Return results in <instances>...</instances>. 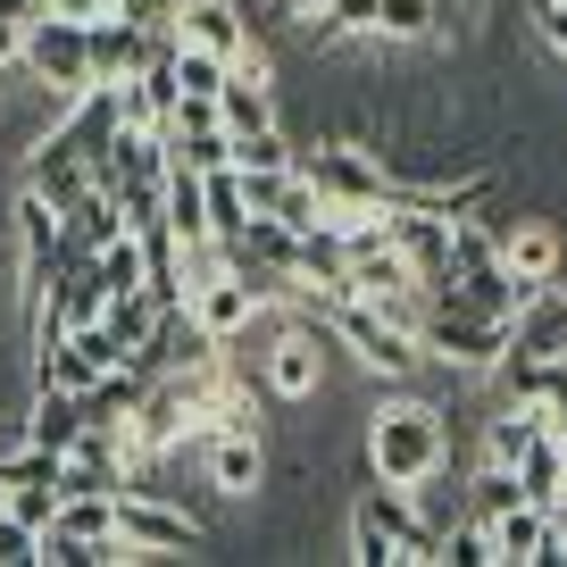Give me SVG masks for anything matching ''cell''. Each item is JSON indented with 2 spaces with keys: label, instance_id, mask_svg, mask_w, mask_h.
<instances>
[{
  "label": "cell",
  "instance_id": "f546056e",
  "mask_svg": "<svg viewBox=\"0 0 567 567\" xmlns=\"http://www.w3.org/2000/svg\"><path fill=\"white\" fill-rule=\"evenodd\" d=\"M25 59V18H0V75H18Z\"/></svg>",
  "mask_w": 567,
  "mask_h": 567
},
{
  "label": "cell",
  "instance_id": "7402d4cb",
  "mask_svg": "<svg viewBox=\"0 0 567 567\" xmlns=\"http://www.w3.org/2000/svg\"><path fill=\"white\" fill-rule=\"evenodd\" d=\"M167 159L193 167V176H209V167H234V134H226V125H184V134H167Z\"/></svg>",
  "mask_w": 567,
  "mask_h": 567
},
{
  "label": "cell",
  "instance_id": "4dcf8cb0",
  "mask_svg": "<svg viewBox=\"0 0 567 567\" xmlns=\"http://www.w3.org/2000/svg\"><path fill=\"white\" fill-rule=\"evenodd\" d=\"M34 9H59V18H101L109 0H34Z\"/></svg>",
  "mask_w": 567,
  "mask_h": 567
},
{
  "label": "cell",
  "instance_id": "5b68a950",
  "mask_svg": "<svg viewBox=\"0 0 567 567\" xmlns=\"http://www.w3.org/2000/svg\"><path fill=\"white\" fill-rule=\"evenodd\" d=\"M309 318H318L326 334H334L342 351L359 359V368L384 375V384H417L425 351H417V334H409V326L384 318V309H368V301H326V309H309Z\"/></svg>",
  "mask_w": 567,
  "mask_h": 567
},
{
  "label": "cell",
  "instance_id": "2e32d148",
  "mask_svg": "<svg viewBox=\"0 0 567 567\" xmlns=\"http://www.w3.org/2000/svg\"><path fill=\"white\" fill-rule=\"evenodd\" d=\"M559 493H567V434H559V425H543V434L517 451V501L559 509Z\"/></svg>",
  "mask_w": 567,
  "mask_h": 567
},
{
  "label": "cell",
  "instance_id": "cb8c5ba5",
  "mask_svg": "<svg viewBox=\"0 0 567 567\" xmlns=\"http://www.w3.org/2000/svg\"><path fill=\"white\" fill-rule=\"evenodd\" d=\"M0 567H42V526L0 509Z\"/></svg>",
  "mask_w": 567,
  "mask_h": 567
},
{
  "label": "cell",
  "instance_id": "52a82bcc",
  "mask_svg": "<svg viewBox=\"0 0 567 567\" xmlns=\"http://www.w3.org/2000/svg\"><path fill=\"white\" fill-rule=\"evenodd\" d=\"M184 309H193L200 334L234 342V334H250V318H267V309H284V301L267 292V284H250V276H234V267H217V276H200L193 292H184Z\"/></svg>",
  "mask_w": 567,
  "mask_h": 567
},
{
  "label": "cell",
  "instance_id": "6da1fadb",
  "mask_svg": "<svg viewBox=\"0 0 567 567\" xmlns=\"http://www.w3.org/2000/svg\"><path fill=\"white\" fill-rule=\"evenodd\" d=\"M443 460H451V417H443L434 401H417V392L375 401V417H368V476H375V484L409 493V484L434 476Z\"/></svg>",
  "mask_w": 567,
  "mask_h": 567
},
{
  "label": "cell",
  "instance_id": "4fadbf2b",
  "mask_svg": "<svg viewBox=\"0 0 567 567\" xmlns=\"http://www.w3.org/2000/svg\"><path fill=\"white\" fill-rule=\"evenodd\" d=\"M250 34H259V25H250L243 0H184V9H176V42H193V51H217L226 68L250 51Z\"/></svg>",
  "mask_w": 567,
  "mask_h": 567
},
{
  "label": "cell",
  "instance_id": "d6986e66",
  "mask_svg": "<svg viewBox=\"0 0 567 567\" xmlns=\"http://www.w3.org/2000/svg\"><path fill=\"white\" fill-rule=\"evenodd\" d=\"M75 434H84V401H75V392H59V384H34V392H25V443H42V451H59V460H68Z\"/></svg>",
  "mask_w": 567,
  "mask_h": 567
},
{
  "label": "cell",
  "instance_id": "484cf974",
  "mask_svg": "<svg viewBox=\"0 0 567 567\" xmlns=\"http://www.w3.org/2000/svg\"><path fill=\"white\" fill-rule=\"evenodd\" d=\"M234 176H243L250 217H276V209H284V193H292V167H276V176H250V167H234Z\"/></svg>",
  "mask_w": 567,
  "mask_h": 567
},
{
  "label": "cell",
  "instance_id": "4316f807",
  "mask_svg": "<svg viewBox=\"0 0 567 567\" xmlns=\"http://www.w3.org/2000/svg\"><path fill=\"white\" fill-rule=\"evenodd\" d=\"M59 509V484H9V517H25V526H51Z\"/></svg>",
  "mask_w": 567,
  "mask_h": 567
},
{
  "label": "cell",
  "instance_id": "9a60e30c",
  "mask_svg": "<svg viewBox=\"0 0 567 567\" xmlns=\"http://www.w3.org/2000/svg\"><path fill=\"white\" fill-rule=\"evenodd\" d=\"M209 484L226 501H259L267 493V443L259 434H209Z\"/></svg>",
  "mask_w": 567,
  "mask_h": 567
},
{
  "label": "cell",
  "instance_id": "e0dca14e",
  "mask_svg": "<svg viewBox=\"0 0 567 567\" xmlns=\"http://www.w3.org/2000/svg\"><path fill=\"white\" fill-rule=\"evenodd\" d=\"M159 226L176 234V243H209V184H200L193 167H176V159H167V176H159Z\"/></svg>",
  "mask_w": 567,
  "mask_h": 567
},
{
  "label": "cell",
  "instance_id": "ba28073f",
  "mask_svg": "<svg viewBox=\"0 0 567 567\" xmlns=\"http://www.w3.org/2000/svg\"><path fill=\"white\" fill-rule=\"evenodd\" d=\"M117 368V342H109V326L92 318V326H68V334L51 342V351L25 368V384H59V392H92L101 375Z\"/></svg>",
  "mask_w": 567,
  "mask_h": 567
},
{
  "label": "cell",
  "instance_id": "d4e9b609",
  "mask_svg": "<svg viewBox=\"0 0 567 567\" xmlns=\"http://www.w3.org/2000/svg\"><path fill=\"white\" fill-rule=\"evenodd\" d=\"M326 25H334L342 42H375V0H326L318 9Z\"/></svg>",
  "mask_w": 567,
  "mask_h": 567
},
{
  "label": "cell",
  "instance_id": "8992f818",
  "mask_svg": "<svg viewBox=\"0 0 567 567\" xmlns=\"http://www.w3.org/2000/svg\"><path fill=\"white\" fill-rule=\"evenodd\" d=\"M18 75L34 92H51L59 109H75L92 92V51H84V18H59V9H34L25 18V59Z\"/></svg>",
  "mask_w": 567,
  "mask_h": 567
},
{
  "label": "cell",
  "instance_id": "7c38bea8",
  "mask_svg": "<svg viewBox=\"0 0 567 567\" xmlns=\"http://www.w3.org/2000/svg\"><path fill=\"white\" fill-rule=\"evenodd\" d=\"M84 51H92V84H125L151 59V25H134L125 9H101V18H84Z\"/></svg>",
  "mask_w": 567,
  "mask_h": 567
},
{
  "label": "cell",
  "instance_id": "277c9868",
  "mask_svg": "<svg viewBox=\"0 0 567 567\" xmlns=\"http://www.w3.org/2000/svg\"><path fill=\"white\" fill-rule=\"evenodd\" d=\"M292 176L326 209H392V184H401L368 142H309V151H292Z\"/></svg>",
  "mask_w": 567,
  "mask_h": 567
},
{
  "label": "cell",
  "instance_id": "3957f363",
  "mask_svg": "<svg viewBox=\"0 0 567 567\" xmlns=\"http://www.w3.org/2000/svg\"><path fill=\"white\" fill-rule=\"evenodd\" d=\"M434 550H443V534L409 509V493H392V484L359 493V509H351V559L359 567H434Z\"/></svg>",
  "mask_w": 567,
  "mask_h": 567
},
{
  "label": "cell",
  "instance_id": "8fae6325",
  "mask_svg": "<svg viewBox=\"0 0 567 567\" xmlns=\"http://www.w3.org/2000/svg\"><path fill=\"white\" fill-rule=\"evenodd\" d=\"M484 526H493V567H559V526H550V509L509 501V509L484 517Z\"/></svg>",
  "mask_w": 567,
  "mask_h": 567
},
{
  "label": "cell",
  "instance_id": "83f0119b",
  "mask_svg": "<svg viewBox=\"0 0 567 567\" xmlns=\"http://www.w3.org/2000/svg\"><path fill=\"white\" fill-rule=\"evenodd\" d=\"M534 34H543L550 51L567 59V9H559V0H534Z\"/></svg>",
  "mask_w": 567,
  "mask_h": 567
},
{
  "label": "cell",
  "instance_id": "1f68e13d",
  "mask_svg": "<svg viewBox=\"0 0 567 567\" xmlns=\"http://www.w3.org/2000/svg\"><path fill=\"white\" fill-rule=\"evenodd\" d=\"M0 509H9V476H0Z\"/></svg>",
  "mask_w": 567,
  "mask_h": 567
},
{
  "label": "cell",
  "instance_id": "5bb4252c",
  "mask_svg": "<svg viewBox=\"0 0 567 567\" xmlns=\"http://www.w3.org/2000/svg\"><path fill=\"white\" fill-rule=\"evenodd\" d=\"M501 267H509L517 284H550L567 267L559 226H550V217H509V226H501Z\"/></svg>",
  "mask_w": 567,
  "mask_h": 567
},
{
  "label": "cell",
  "instance_id": "7a4b0ae2",
  "mask_svg": "<svg viewBox=\"0 0 567 567\" xmlns=\"http://www.w3.org/2000/svg\"><path fill=\"white\" fill-rule=\"evenodd\" d=\"M417 351H425V359H443L451 375H493V368H501V351H509V318H484V309H467L460 292L425 284Z\"/></svg>",
  "mask_w": 567,
  "mask_h": 567
},
{
  "label": "cell",
  "instance_id": "30bf717a",
  "mask_svg": "<svg viewBox=\"0 0 567 567\" xmlns=\"http://www.w3.org/2000/svg\"><path fill=\"white\" fill-rule=\"evenodd\" d=\"M384 243L409 259V276H417V284H434L451 267V217L425 209V200H392V209H384Z\"/></svg>",
  "mask_w": 567,
  "mask_h": 567
},
{
  "label": "cell",
  "instance_id": "f1b7e54d",
  "mask_svg": "<svg viewBox=\"0 0 567 567\" xmlns=\"http://www.w3.org/2000/svg\"><path fill=\"white\" fill-rule=\"evenodd\" d=\"M326 0H267L259 9V25H301V18H318Z\"/></svg>",
  "mask_w": 567,
  "mask_h": 567
},
{
  "label": "cell",
  "instance_id": "603a6c76",
  "mask_svg": "<svg viewBox=\"0 0 567 567\" xmlns=\"http://www.w3.org/2000/svg\"><path fill=\"white\" fill-rule=\"evenodd\" d=\"M209 234H243L250 226V200H243V176H234V167H209Z\"/></svg>",
  "mask_w": 567,
  "mask_h": 567
},
{
  "label": "cell",
  "instance_id": "ac0fdd59",
  "mask_svg": "<svg viewBox=\"0 0 567 567\" xmlns=\"http://www.w3.org/2000/svg\"><path fill=\"white\" fill-rule=\"evenodd\" d=\"M142 392H151V375H142L134 359H117V368H109L92 392H75V401H84V425H109V434H125V425H134V409H142Z\"/></svg>",
  "mask_w": 567,
  "mask_h": 567
},
{
  "label": "cell",
  "instance_id": "ffe728a7",
  "mask_svg": "<svg viewBox=\"0 0 567 567\" xmlns=\"http://www.w3.org/2000/svg\"><path fill=\"white\" fill-rule=\"evenodd\" d=\"M159 309H176V301H159V292H117V301L101 309V326H109V342H117V359H134L142 342H151Z\"/></svg>",
  "mask_w": 567,
  "mask_h": 567
},
{
  "label": "cell",
  "instance_id": "44dd1931",
  "mask_svg": "<svg viewBox=\"0 0 567 567\" xmlns=\"http://www.w3.org/2000/svg\"><path fill=\"white\" fill-rule=\"evenodd\" d=\"M375 42H443V0H375Z\"/></svg>",
  "mask_w": 567,
  "mask_h": 567
},
{
  "label": "cell",
  "instance_id": "9c48e42d",
  "mask_svg": "<svg viewBox=\"0 0 567 567\" xmlns=\"http://www.w3.org/2000/svg\"><path fill=\"white\" fill-rule=\"evenodd\" d=\"M267 392L276 401H318L326 392V326L318 318H292L267 342Z\"/></svg>",
  "mask_w": 567,
  "mask_h": 567
}]
</instances>
